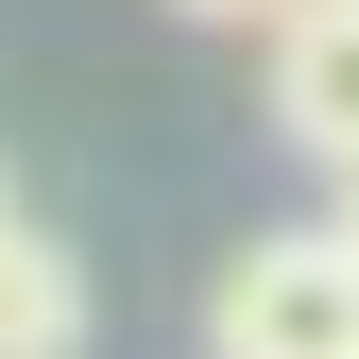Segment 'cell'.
Masks as SVG:
<instances>
[{
  "label": "cell",
  "instance_id": "cell-1",
  "mask_svg": "<svg viewBox=\"0 0 359 359\" xmlns=\"http://www.w3.org/2000/svg\"><path fill=\"white\" fill-rule=\"evenodd\" d=\"M205 359H359V240L342 222H257L205 274Z\"/></svg>",
  "mask_w": 359,
  "mask_h": 359
},
{
  "label": "cell",
  "instance_id": "cell-2",
  "mask_svg": "<svg viewBox=\"0 0 359 359\" xmlns=\"http://www.w3.org/2000/svg\"><path fill=\"white\" fill-rule=\"evenodd\" d=\"M274 137L308 171H359V0H291L274 18Z\"/></svg>",
  "mask_w": 359,
  "mask_h": 359
},
{
  "label": "cell",
  "instance_id": "cell-3",
  "mask_svg": "<svg viewBox=\"0 0 359 359\" xmlns=\"http://www.w3.org/2000/svg\"><path fill=\"white\" fill-rule=\"evenodd\" d=\"M0 359H86V257L0 205Z\"/></svg>",
  "mask_w": 359,
  "mask_h": 359
},
{
  "label": "cell",
  "instance_id": "cell-4",
  "mask_svg": "<svg viewBox=\"0 0 359 359\" xmlns=\"http://www.w3.org/2000/svg\"><path fill=\"white\" fill-rule=\"evenodd\" d=\"M171 18H205V34H274L291 0H171Z\"/></svg>",
  "mask_w": 359,
  "mask_h": 359
},
{
  "label": "cell",
  "instance_id": "cell-5",
  "mask_svg": "<svg viewBox=\"0 0 359 359\" xmlns=\"http://www.w3.org/2000/svg\"><path fill=\"white\" fill-rule=\"evenodd\" d=\"M342 240H359V171H342Z\"/></svg>",
  "mask_w": 359,
  "mask_h": 359
}]
</instances>
